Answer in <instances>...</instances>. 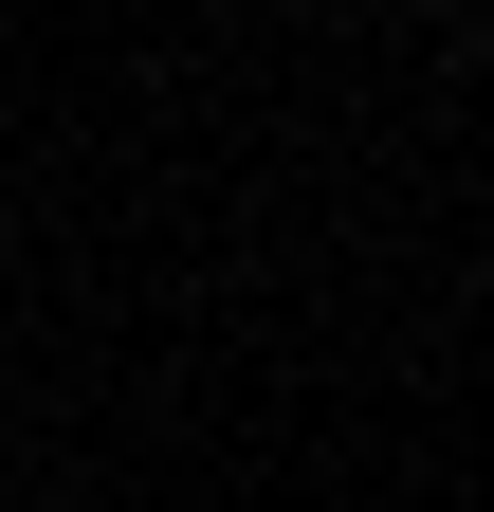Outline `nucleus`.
Segmentation results:
<instances>
[]
</instances>
